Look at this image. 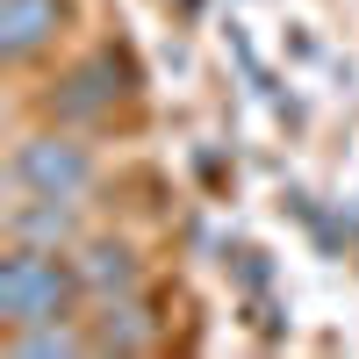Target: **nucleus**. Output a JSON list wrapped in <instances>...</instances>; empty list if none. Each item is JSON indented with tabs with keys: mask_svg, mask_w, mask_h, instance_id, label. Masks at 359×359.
<instances>
[{
	"mask_svg": "<svg viewBox=\"0 0 359 359\" xmlns=\"http://www.w3.org/2000/svg\"><path fill=\"white\" fill-rule=\"evenodd\" d=\"M65 294H72V273H65L50 252L15 245L8 259H0V316H8L15 331L57 323V316H65Z\"/></svg>",
	"mask_w": 359,
	"mask_h": 359,
	"instance_id": "f257e3e1",
	"label": "nucleus"
},
{
	"mask_svg": "<svg viewBox=\"0 0 359 359\" xmlns=\"http://www.w3.org/2000/svg\"><path fill=\"white\" fill-rule=\"evenodd\" d=\"M86 280H94L101 294H115V287H137V259L123 252V245H94L86 252V266H79Z\"/></svg>",
	"mask_w": 359,
	"mask_h": 359,
	"instance_id": "39448f33",
	"label": "nucleus"
},
{
	"mask_svg": "<svg viewBox=\"0 0 359 359\" xmlns=\"http://www.w3.org/2000/svg\"><path fill=\"white\" fill-rule=\"evenodd\" d=\"M57 22H65V0H0V50L8 57H36Z\"/></svg>",
	"mask_w": 359,
	"mask_h": 359,
	"instance_id": "7ed1b4c3",
	"label": "nucleus"
},
{
	"mask_svg": "<svg viewBox=\"0 0 359 359\" xmlns=\"http://www.w3.org/2000/svg\"><path fill=\"white\" fill-rule=\"evenodd\" d=\"M8 230L22 237V245H36V237H65L72 230V208H65V194H29L15 216H8Z\"/></svg>",
	"mask_w": 359,
	"mask_h": 359,
	"instance_id": "20e7f679",
	"label": "nucleus"
},
{
	"mask_svg": "<svg viewBox=\"0 0 359 359\" xmlns=\"http://www.w3.org/2000/svg\"><path fill=\"white\" fill-rule=\"evenodd\" d=\"M15 180L22 187H36V194H86V180H94V165H86V151L79 144H65V137H29L22 151H15Z\"/></svg>",
	"mask_w": 359,
	"mask_h": 359,
	"instance_id": "f03ea898",
	"label": "nucleus"
},
{
	"mask_svg": "<svg viewBox=\"0 0 359 359\" xmlns=\"http://www.w3.org/2000/svg\"><path fill=\"white\" fill-rule=\"evenodd\" d=\"M108 65H86V72H72V94H57V108H101L108 101Z\"/></svg>",
	"mask_w": 359,
	"mask_h": 359,
	"instance_id": "0eeeda50",
	"label": "nucleus"
},
{
	"mask_svg": "<svg viewBox=\"0 0 359 359\" xmlns=\"http://www.w3.org/2000/svg\"><path fill=\"white\" fill-rule=\"evenodd\" d=\"M101 345H144V309L137 302H108L101 309Z\"/></svg>",
	"mask_w": 359,
	"mask_h": 359,
	"instance_id": "423d86ee",
	"label": "nucleus"
}]
</instances>
